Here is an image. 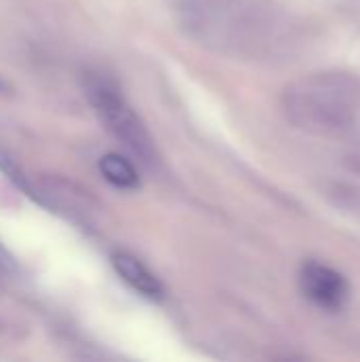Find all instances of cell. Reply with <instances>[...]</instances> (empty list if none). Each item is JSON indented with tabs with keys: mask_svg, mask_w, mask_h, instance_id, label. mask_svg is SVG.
<instances>
[{
	"mask_svg": "<svg viewBox=\"0 0 360 362\" xmlns=\"http://www.w3.org/2000/svg\"><path fill=\"white\" fill-rule=\"evenodd\" d=\"M185 25L206 45L236 55H265L284 40L289 21L265 0H185Z\"/></svg>",
	"mask_w": 360,
	"mask_h": 362,
	"instance_id": "6da1fadb",
	"label": "cell"
},
{
	"mask_svg": "<svg viewBox=\"0 0 360 362\" xmlns=\"http://www.w3.org/2000/svg\"><path fill=\"white\" fill-rule=\"evenodd\" d=\"M284 117L314 136L346 134L360 121V74L350 70H323L284 87Z\"/></svg>",
	"mask_w": 360,
	"mask_h": 362,
	"instance_id": "7a4b0ae2",
	"label": "cell"
},
{
	"mask_svg": "<svg viewBox=\"0 0 360 362\" xmlns=\"http://www.w3.org/2000/svg\"><path fill=\"white\" fill-rule=\"evenodd\" d=\"M85 95L104 127L144 165H153L157 159L155 140L151 138L142 119L127 104L119 87L100 74H89L85 78Z\"/></svg>",
	"mask_w": 360,
	"mask_h": 362,
	"instance_id": "3957f363",
	"label": "cell"
},
{
	"mask_svg": "<svg viewBox=\"0 0 360 362\" xmlns=\"http://www.w3.org/2000/svg\"><path fill=\"white\" fill-rule=\"evenodd\" d=\"M299 284L303 295L318 308L327 312H337L346 305L350 297L348 280L333 267L310 261L301 267Z\"/></svg>",
	"mask_w": 360,
	"mask_h": 362,
	"instance_id": "277c9868",
	"label": "cell"
},
{
	"mask_svg": "<svg viewBox=\"0 0 360 362\" xmlns=\"http://www.w3.org/2000/svg\"><path fill=\"white\" fill-rule=\"evenodd\" d=\"M112 267L119 274V278L129 284L136 293L149 297V299H161L163 297V286L159 278L134 255L129 252H117L112 255Z\"/></svg>",
	"mask_w": 360,
	"mask_h": 362,
	"instance_id": "5b68a950",
	"label": "cell"
},
{
	"mask_svg": "<svg viewBox=\"0 0 360 362\" xmlns=\"http://www.w3.org/2000/svg\"><path fill=\"white\" fill-rule=\"evenodd\" d=\"M98 168H100L102 176L117 189H138V185H140L136 168L125 157H121L117 153L104 155L100 159Z\"/></svg>",
	"mask_w": 360,
	"mask_h": 362,
	"instance_id": "8992f818",
	"label": "cell"
},
{
	"mask_svg": "<svg viewBox=\"0 0 360 362\" xmlns=\"http://www.w3.org/2000/svg\"><path fill=\"white\" fill-rule=\"evenodd\" d=\"M344 161H346V165H348L350 172H354V174H359L360 176V140L356 144H352V146L348 148Z\"/></svg>",
	"mask_w": 360,
	"mask_h": 362,
	"instance_id": "52a82bcc",
	"label": "cell"
},
{
	"mask_svg": "<svg viewBox=\"0 0 360 362\" xmlns=\"http://www.w3.org/2000/svg\"><path fill=\"white\" fill-rule=\"evenodd\" d=\"M6 265H8V259L4 257V250L0 248V269H4Z\"/></svg>",
	"mask_w": 360,
	"mask_h": 362,
	"instance_id": "ba28073f",
	"label": "cell"
},
{
	"mask_svg": "<svg viewBox=\"0 0 360 362\" xmlns=\"http://www.w3.org/2000/svg\"><path fill=\"white\" fill-rule=\"evenodd\" d=\"M0 91H6V83L2 78H0Z\"/></svg>",
	"mask_w": 360,
	"mask_h": 362,
	"instance_id": "9c48e42d",
	"label": "cell"
}]
</instances>
